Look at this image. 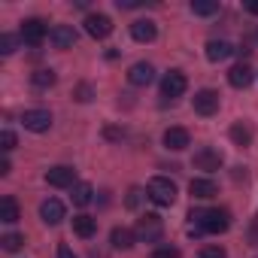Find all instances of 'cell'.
<instances>
[{"label":"cell","mask_w":258,"mask_h":258,"mask_svg":"<svg viewBox=\"0 0 258 258\" xmlns=\"http://www.w3.org/2000/svg\"><path fill=\"white\" fill-rule=\"evenodd\" d=\"M191 13L195 16H216L219 4H216V0H191Z\"/></svg>","instance_id":"603a6c76"},{"label":"cell","mask_w":258,"mask_h":258,"mask_svg":"<svg viewBox=\"0 0 258 258\" xmlns=\"http://www.w3.org/2000/svg\"><path fill=\"white\" fill-rule=\"evenodd\" d=\"M134 240H137V231H131V228H112V234H109V243L115 249H131Z\"/></svg>","instance_id":"44dd1931"},{"label":"cell","mask_w":258,"mask_h":258,"mask_svg":"<svg viewBox=\"0 0 258 258\" xmlns=\"http://www.w3.org/2000/svg\"><path fill=\"white\" fill-rule=\"evenodd\" d=\"M22 124L28 127V131H34V134H46L52 127V112L49 109H28L22 115Z\"/></svg>","instance_id":"5b68a950"},{"label":"cell","mask_w":258,"mask_h":258,"mask_svg":"<svg viewBox=\"0 0 258 258\" xmlns=\"http://www.w3.org/2000/svg\"><path fill=\"white\" fill-rule=\"evenodd\" d=\"M70 198H73V204H76V207H88V204H91V198H94V188H91L88 182H76Z\"/></svg>","instance_id":"7402d4cb"},{"label":"cell","mask_w":258,"mask_h":258,"mask_svg":"<svg viewBox=\"0 0 258 258\" xmlns=\"http://www.w3.org/2000/svg\"><path fill=\"white\" fill-rule=\"evenodd\" d=\"M85 34L94 37V40H106V37L112 34V22H109V16H103V13H91V16L85 19Z\"/></svg>","instance_id":"8992f818"},{"label":"cell","mask_w":258,"mask_h":258,"mask_svg":"<svg viewBox=\"0 0 258 258\" xmlns=\"http://www.w3.org/2000/svg\"><path fill=\"white\" fill-rule=\"evenodd\" d=\"M106 137H109V140H121V131H115V127H106Z\"/></svg>","instance_id":"d590c367"},{"label":"cell","mask_w":258,"mask_h":258,"mask_svg":"<svg viewBox=\"0 0 258 258\" xmlns=\"http://www.w3.org/2000/svg\"><path fill=\"white\" fill-rule=\"evenodd\" d=\"M131 37H134L137 43H152V40L158 37V28H155V22H149V19H137V22L131 25Z\"/></svg>","instance_id":"2e32d148"},{"label":"cell","mask_w":258,"mask_h":258,"mask_svg":"<svg viewBox=\"0 0 258 258\" xmlns=\"http://www.w3.org/2000/svg\"><path fill=\"white\" fill-rule=\"evenodd\" d=\"M0 149H4V152H10V149H16V134L10 131V127H7V131H4V134H0Z\"/></svg>","instance_id":"f546056e"},{"label":"cell","mask_w":258,"mask_h":258,"mask_svg":"<svg viewBox=\"0 0 258 258\" xmlns=\"http://www.w3.org/2000/svg\"><path fill=\"white\" fill-rule=\"evenodd\" d=\"M185 88H188V79H185V73H179V70H170V73L161 79V97H182Z\"/></svg>","instance_id":"52a82bcc"},{"label":"cell","mask_w":258,"mask_h":258,"mask_svg":"<svg viewBox=\"0 0 258 258\" xmlns=\"http://www.w3.org/2000/svg\"><path fill=\"white\" fill-rule=\"evenodd\" d=\"M252 79H255V73H252L249 64H234V67L228 70V82H231L234 88H249Z\"/></svg>","instance_id":"ac0fdd59"},{"label":"cell","mask_w":258,"mask_h":258,"mask_svg":"<svg viewBox=\"0 0 258 258\" xmlns=\"http://www.w3.org/2000/svg\"><path fill=\"white\" fill-rule=\"evenodd\" d=\"M198 258H228V252H225L222 246H204Z\"/></svg>","instance_id":"f1b7e54d"},{"label":"cell","mask_w":258,"mask_h":258,"mask_svg":"<svg viewBox=\"0 0 258 258\" xmlns=\"http://www.w3.org/2000/svg\"><path fill=\"white\" fill-rule=\"evenodd\" d=\"M243 7H246V13H249V16H258V0H246Z\"/></svg>","instance_id":"836d02e7"},{"label":"cell","mask_w":258,"mask_h":258,"mask_svg":"<svg viewBox=\"0 0 258 258\" xmlns=\"http://www.w3.org/2000/svg\"><path fill=\"white\" fill-rule=\"evenodd\" d=\"M55 79H58V76H55V70H46V67H43V70H37V73L31 76V82H34L37 88H52V85H55Z\"/></svg>","instance_id":"cb8c5ba5"},{"label":"cell","mask_w":258,"mask_h":258,"mask_svg":"<svg viewBox=\"0 0 258 258\" xmlns=\"http://www.w3.org/2000/svg\"><path fill=\"white\" fill-rule=\"evenodd\" d=\"M73 234L76 237H82V240H91L94 234H97V219H91V216H73Z\"/></svg>","instance_id":"d6986e66"},{"label":"cell","mask_w":258,"mask_h":258,"mask_svg":"<svg viewBox=\"0 0 258 258\" xmlns=\"http://www.w3.org/2000/svg\"><path fill=\"white\" fill-rule=\"evenodd\" d=\"M49 40H52L55 49H73L76 46V31L70 25H55L52 34H49Z\"/></svg>","instance_id":"4fadbf2b"},{"label":"cell","mask_w":258,"mask_h":258,"mask_svg":"<svg viewBox=\"0 0 258 258\" xmlns=\"http://www.w3.org/2000/svg\"><path fill=\"white\" fill-rule=\"evenodd\" d=\"M188 219L195 222V231L191 234H222L231 228V213L228 210H191Z\"/></svg>","instance_id":"6da1fadb"},{"label":"cell","mask_w":258,"mask_h":258,"mask_svg":"<svg viewBox=\"0 0 258 258\" xmlns=\"http://www.w3.org/2000/svg\"><path fill=\"white\" fill-rule=\"evenodd\" d=\"M152 258H179V249L176 246H158L152 252Z\"/></svg>","instance_id":"4dcf8cb0"},{"label":"cell","mask_w":258,"mask_h":258,"mask_svg":"<svg viewBox=\"0 0 258 258\" xmlns=\"http://www.w3.org/2000/svg\"><path fill=\"white\" fill-rule=\"evenodd\" d=\"M164 146L170 152H182L185 146H191V134L185 131V127H167L164 131Z\"/></svg>","instance_id":"7c38bea8"},{"label":"cell","mask_w":258,"mask_h":258,"mask_svg":"<svg viewBox=\"0 0 258 258\" xmlns=\"http://www.w3.org/2000/svg\"><path fill=\"white\" fill-rule=\"evenodd\" d=\"M161 234H164V222H161V216L146 213V216L137 222V237H140V240H146V243H158Z\"/></svg>","instance_id":"3957f363"},{"label":"cell","mask_w":258,"mask_h":258,"mask_svg":"<svg viewBox=\"0 0 258 258\" xmlns=\"http://www.w3.org/2000/svg\"><path fill=\"white\" fill-rule=\"evenodd\" d=\"M234 52H237V49H234L228 40H210V43H207V58H210L213 64H219V61H228Z\"/></svg>","instance_id":"e0dca14e"},{"label":"cell","mask_w":258,"mask_h":258,"mask_svg":"<svg viewBox=\"0 0 258 258\" xmlns=\"http://www.w3.org/2000/svg\"><path fill=\"white\" fill-rule=\"evenodd\" d=\"M76 100H82V103H88V100H91V85H88V82L76 85Z\"/></svg>","instance_id":"1f68e13d"},{"label":"cell","mask_w":258,"mask_h":258,"mask_svg":"<svg viewBox=\"0 0 258 258\" xmlns=\"http://www.w3.org/2000/svg\"><path fill=\"white\" fill-rule=\"evenodd\" d=\"M46 182H49L52 188H73V182H76V170L67 167V164H58V167L46 170Z\"/></svg>","instance_id":"ba28073f"},{"label":"cell","mask_w":258,"mask_h":258,"mask_svg":"<svg viewBox=\"0 0 258 258\" xmlns=\"http://www.w3.org/2000/svg\"><path fill=\"white\" fill-rule=\"evenodd\" d=\"M195 112H198V115H213V112H219V91L201 88V91L195 94Z\"/></svg>","instance_id":"9c48e42d"},{"label":"cell","mask_w":258,"mask_h":258,"mask_svg":"<svg viewBox=\"0 0 258 258\" xmlns=\"http://www.w3.org/2000/svg\"><path fill=\"white\" fill-rule=\"evenodd\" d=\"M49 34H52V31L46 28L43 19H28V22H22V31H19V37H22L28 46H40Z\"/></svg>","instance_id":"277c9868"},{"label":"cell","mask_w":258,"mask_h":258,"mask_svg":"<svg viewBox=\"0 0 258 258\" xmlns=\"http://www.w3.org/2000/svg\"><path fill=\"white\" fill-rule=\"evenodd\" d=\"M0 246H4L7 252H19V249L25 246V237H22V234H13V231H10V234H4V237H0Z\"/></svg>","instance_id":"484cf974"},{"label":"cell","mask_w":258,"mask_h":258,"mask_svg":"<svg viewBox=\"0 0 258 258\" xmlns=\"http://www.w3.org/2000/svg\"><path fill=\"white\" fill-rule=\"evenodd\" d=\"M22 219V210H19V204H16V198H0V222H7V225H16Z\"/></svg>","instance_id":"ffe728a7"},{"label":"cell","mask_w":258,"mask_h":258,"mask_svg":"<svg viewBox=\"0 0 258 258\" xmlns=\"http://www.w3.org/2000/svg\"><path fill=\"white\" fill-rule=\"evenodd\" d=\"M10 170H13V164L4 158V161H0V176H10Z\"/></svg>","instance_id":"e575fe53"},{"label":"cell","mask_w":258,"mask_h":258,"mask_svg":"<svg viewBox=\"0 0 258 258\" xmlns=\"http://www.w3.org/2000/svg\"><path fill=\"white\" fill-rule=\"evenodd\" d=\"M64 204L58 201V198H46L43 204H40V219L46 222V225H61L64 222Z\"/></svg>","instance_id":"30bf717a"},{"label":"cell","mask_w":258,"mask_h":258,"mask_svg":"<svg viewBox=\"0 0 258 258\" xmlns=\"http://www.w3.org/2000/svg\"><path fill=\"white\" fill-rule=\"evenodd\" d=\"M188 191H191V198H198V201H210V198H216V195H219L216 182H213V179H207V176L191 179V182H188Z\"/></svg>","instance_id":"5bb4252c"},{"label":"cell","mask_w":258,"mask_h":258,"mask_svg":"<svg viewBox=\"0 0 258 258\" xmlns=\"http://www.w3.org/2000/svg\"><path fill=\"white\" fill-rule=\"evenodd\" d=\"M58 258H76V252H73L67 243H61V246H58Z\"/></svg>","instance_id":"d6a6232c"},{"label":"cell","mask_w":258,"mask_h":258,"mask_svg":"<svg viewBox=\"0 0 258 258\" xmlns=\"http://www.w3.org/2000/svg\"><path fill=\"white\" fill-rule=\"evenodd\" d=\"M19 40L22 37H16V34H4L0 37V55H13L19 49Z\"/></svg>","instance_id":"4316f807"},{"label":"cell","mask_w":258,"mask_h":258,"mask_svg":"<svg viewBox=\"0 0 258 258\" xmlns=\"http://www.w3.org/2000/svg\"><path fill=\"white\" fill-rule=\"evenodd\" d=\"M140 201H143V191L134 185L131 191H127V198H124V207H127V210H137V207H140Z\"/></svg>","instance_id":"83f0119b"},{"label":"cell","mask_w":258,"mask_h":258,"mask_svg":"<svg viewBox=\"0 0 258 258\" xmlns=\"http://www.w3.org/2000/svg\"><path fill=\"white\" fill-rule=\"evenodd\" d=\"M152 79H155V67L146 64V61H137L131 70H127V82L131 85H149Z\"/></svg>","instance_id":"9a60e30c"},{"label":"cell","mask_w":258,"mask_h":258,"mask_svg":"<svg viewBox=\"0 0 258 258\" xmlns=\"http://www.w3.org/2000/svg\"><path fill=\"white\" fill-rule=\"evenodd\" d=\"M231 140H234L237 146H249V143H252V131H249L246 124H234V127H231Z\"/></svg>","instance_id":"d4e9b609"},{"label":"cell","mask_w":258,"mask_h":258,"mask_svg":"<svg viewBox=\"0 0 258 258\" xmlns=\"http://www.w3.org/2000/svg\"><path fill=\"white\" fill-rule=\"evenodd\" d=\"M195 167H198V170H207V173L219 170V167H222V155H219V149H210V146L198 149V152H195Z\"/></svg>","instance_id":"8fae6325"},{"label":"cell","mask_w":258,"mask_h":258,"mask_svg":"<svg viewBox=\"0 0 258 258\" xmlns=\"http://www.w3.org/2000/svg\"><path fill=\"white\" fill-rule=\"evenodd\" d=\"M146 198L158 207H170L176 201V185L167 179V176H152L149 185H146Z\"/></svg>","instance_id":"7a4b0ae2"}]
</instances>
